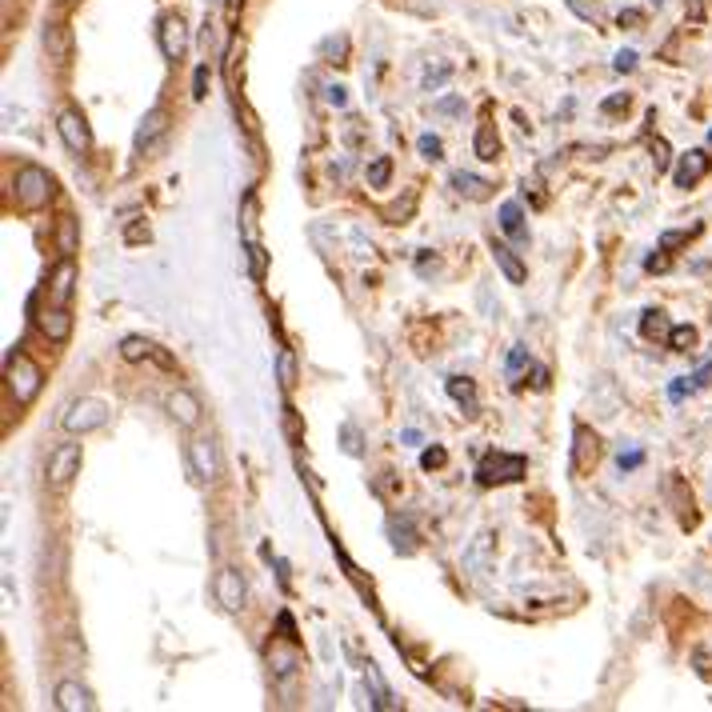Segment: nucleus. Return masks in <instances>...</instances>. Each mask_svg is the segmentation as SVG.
Masks as SVG:
<instances>
[{"mask_svg":"<svg viewBox=\"0 0 712 712\" xmlns=\"http://www.w3.org/2000/svg\"><path fill=\"white\" fill-rule=\"evenodd\" d=\"M528 473V456L520 453H485L476 465V485L496 488V485H516Z\"/></svg>","mask_w":712,"mask_h":712,"instance_id":"obj_1","label":"nucleus"},{"mask_svg":"<svg viewBox=\"0 0 712 712\" xmlns=\"http://www.w3.org/2000/svg\"><path fill=\"white\" fill-rule=\"evenodd\" d=\"M13 193H16V205L25 208V213H40V208L53 200V176L40 165H20L16 180H13Z\"/></svg>","mask_w":712,"mask_h":712,"instance_id":"obj_2","label":"nucleus"},{"mask_svg":"<svg viewBox=\"0 0 712 712\" xmlns=\"http://www.w3.org/2000/svg\"><path fill=\"white\" fill-rule=\"evenodd\" d=\"M5 380H8V393L16 396V405H33L36 393H40V368L36 360L28 353H8L5 360Z\"/></svg>","mask_w":712,"mask_h":712,"instance_id":"obj_3","label":"nucleus"},{"mask_svg":"<svg viewBox=\"0 0 712 712\" xmlns=\"http://www.w3.org/2000/svg\"><path fill=\"white\" fill-rule=\"evenodd\" d=\"M108 420V405L105 400H96V396H80L68 405V413H65V433H73V436H85V433H93V428H100Z\"/></svg>","mask_w":712,"mask_h":712,"instance_id":"obj_4","label":"nucleus"},{"mask_svg":"<svg viewBox=\"0 0 712 712\" xmlns=\"http://www.w3.org/2000/svg\"><path fill=\"white\" fill-rule=\"evenodd\" d=\"M185 460H188V473H193L196 485H208V480L220 476V460H216V445L208 436H196L188 440L185 448Z\"/></svg>","mask_w":712,"mask_h":712,"instance_id":"obj_5","label":"nucleus"},{"mask_svg":"<svg viewBox=\"0 0 712 712\" xmlns=\"http://www.w3.org/2000/svg\"><path fill=\"white\" fill-rule=\"evenodd\" d=\"M156 40H160V53H165V60H185V53H188V25H185V16H180V13L160 16Z\"/></svg>","mask_w":712,"mask_h":712,"instance_id":"obj_6","label":"nucleus"},{"mask_svg":"<svg viewBox=\"0 0 712 712\" xmlns=\"http://www.w3.org/2000/svg\"><path fill=\"white\" fill-rule=\"evenodd\" d=\"M213 593H216V605L225 608V613H240L245 608V577L236 573V568H220L216 580H213Z\"/></svg>","mask_w":712,"mask_h":712,"instance_id":"obj_7","label":"nucleus"},{"mask_svg":"<svg viewBox=\"0 0 712 712\" xmlns=\"http://www.w3.org/2000/svg\"><path fill=\"white\" fill-rule=\"evenodd\" d=\"M56 133L60 140H65V148L68 153H88V145H93V136H88V125H85V116L76 113V108H65V113L56 116Z\"/></svg>","mask_w":712,"mask_h":712,"instance_id":"obj_8","label":"nucleus"},{"mask_svg":"<svg viewBox=\"0 0 712 712\" xmlns=\"http://www.w3.org/2000/svg\"><path fill=\"white\" fill-rule=\"evenodd\" d=\"M76 473H80V445H60L56 453L48 456V485L65 488Z\"/></svg>","mask_w":712,"mask_h":712,"instance_id":"obj_9","label":"nucleus"},{"mask_svg":"<svg viewBox=\"0 0 712 712\" xmlns=\"http://www.w3.org/2000/svg\"><path fill=\"white\" fill-rule=\"evenodd\" d=\"M73 288H76V260L65 256L53 268V273H48L45 293H48V300H53V305H68V300H73Z\"/></svg>","mask_w":712,"mask_h":712,"instance_id":"obj_10","label":"nucleus"},{"mask_svg":"<svg viewBox=\"0 0 712 712\" xmlns=\"http://www.w3.org/2000/svg\"><path fill=\"white\" fill-rule=\"evenodd\" d=\"M165 133H168V113L165 108H148L140 128H136V153H156Z\"/></svg>","mask_w":712,"mask_h":712,"instance_id":"obj_11","label":"nucleus"},{"mask_svg":"<svg viewBox=\"0 0 712 712\" xmlns=\"http://www.w3.org/2000/svg\"><path fill=\"white\" fill-rule=\"evenodd\" d=\"M573 473H588V468L600 460V440H597V433L588 425H577L573 428Z\"/></svg>","mask_w":712,"mask_h":712,"instance_id":"obj_12","label":"nucleus"},{"mask_svg":"<svg viewBox=\"0 0 712 712\" xmlns=\"http://www.w3.org/2000/svg\"><path fill=\"white\" fill-rule=\"evenodd\" d=\"M36 325H40V333L53 340V345H65V340L73 336V313H68V305L45 308V313L36 316Z\"/></svg>","mask_w":712,"mask_h":712,"instance_id":"obj_13","label":"nucleus"},{"mask_svg":"<svg viewBox=\"0 0 712 712\" xmlns=\"http://www.w3.org/2000/svg\"><path fill=\"white\" fill-rule=\"evenodd\" d=\"M708 168H712V156L705 153V148H688V153L680 156L677 173H673L677 188H693L697 180H705V173H708Z\"/></svg>","mask_w":712,"mask_h":712,"instance_id":"obj_14","label":"nucleus"},{"mask_svg":"<svg viewBox=\"0 0 712 712\" xmlns=\"http://www.w3.org/2000/svg\"><path fill=\"white\" fill-rule=\"evenodd\" d=\"M165 408H168V416H173L180 428H196L200 425V400L188 393V388H176V393H168Z\"/></svg>","mask_w":712,"mask_h":712,"instance_id":"obj_15","label":"nucleus"},{"mask_svg":"<svg viewBox=\"0 0 712 712\" xmlns=\"http://www.w3.org/2000/svg\"><path fill=\"white\" fill-rule=\"evenodd\" d=\"M56 708L60 712H93L96 700L88 693L85 685H76V680H65V685L56 688Z\"/></svg>","mask_w":712,"mask_h":712,"instance_id":"obj_16","label":"nucleus"},{"mask_svg":"<svg viewBox=\"0 0 712 712\" xmlns=\"http://www.w3.org/2000/svg\"><path fill=\"white\" fill-rule=\"evenodd\" d=\"M240 236H245V245H260V208H256V193H245V205H240Z\"/></svg>","mask_w":712,"mask_h":712,"instance_id":"obj_17","label":"nucleus"},{"mask_svg":"<svg viewBox=\"0 0 712 712\" xmlns=\"http://www.w3.org/2000/svg\"><path fill=\"white\" fill-rule=\"evenodd\" d=\"M500 228H505V233L513 236L516 245H525V240H528L525 213H520V205H516V200H505V205H500Z\"/></svg>","mask_w":712,"mask_h":712,"instance_id":"obj_18","label":"nucleus"},{"mask_svg":"<svg viewBox=\"0 0 712 712\" xmlns=\"http://www.w3.org/2000/svg\"><path fill=\"white\" fill-rule=\"evenodd\" d=\"M493 260H496V268H500V273H505L508 280H513V285H525V265H520V256L513 253V248H508V245H496V240H493Z\"/></svg>","mask_w":712,"mask_h":712,"instance_id":"obj_19","label":"nucleus"},{"mask_svg":"<svg viewBox=\"0 0 712 712\" xmlns=\"http://www.w3.org/2000/svg\"><path fill=\"white\" fill-rule=\"evenodd\" d=\"M453 188H456V196H465V200H488V193H493V185H488L485 176H473V173H453Z\"/></svg>","mask_w":712,"mask_h":712,"instance_id":"obj_20","label":"nucleus"},{"mask_svg":"<svg viewBox=\"0 0 712 712\" xmlns=\"http://www.w3.org/2000/svg\"><path fill=\"white\" fill-rule=\"evenodd\" d=\"M365 685L373 688V705H376V708H396V697H393V688L385 685V677H380V668L373 665V660H368V665H365Z\"/></svg>","mask_w":712,"mask_h":712,"instance_id":"obj_21","label":"nucleus"},{"mask_svg":"<svg viewBox=\"0 0 712 712\" xmlns=\"http://www.w3.org/2000/svg\"><path fill=\"white\" fill-rule=\"evenodd\" d=\"M473 153H476L480 160H488V165H493V160L500 156V136H496V125H480V128H476Z\"/></svg>","mask_w":712,"mask_h":712,"instance_id":"obj_22","label":"nucleus"},{"mask_svg":"<svg viewBox=\"0 0 712 712\" xmlns=\"http://www.w3.org/2000/svg\"><path fill=\"white\" fill-rule=\"evenodd\" d=\"M448 396H453L465 413H476V385L468 376H448Z\"/></svg>","mask_w":712,"mask_h":712,"instance_id":"obj_23","label":"nucleus"},{"mask_svg":"<svg viewBox=\"0 0 712 712\" xmlns=\"http://www.w3.org/2000/svg\"><path fill=\"white\" fill-rule=\"evenodd\" d=\"M45 53L53 60H68V28L65 25H48L45 28Z\"/></svg>","mask_w":712,"mask_h":712,"instance_id":"obj_24","label":"nucleus"},{"mask_svg":"<svg viewBox=\"0 0 712 712\" xmlns=\"http://www.w3.org/2000/svg\"><path fill=\"white\" fill-rule=\"evenodd\" d=\"M153 340H145V336H125L120 340V356L128 360V365H136V360H153Z\"/></svg>","mask_w":712,"mask_h":712,"instance_id":"obj_25","label":"nucleus"},{"mask_svg":"<svg viewBox=\"0 0 712 712\" xmlns=\"http://www.w3.org/2000/svg\"><path fill=\"white\" fill-rule=\"evenodd\" d=\"M276 380H280V388H285V393H293V388H296V353H293V348H280V356H276Z\"/></svg>","mask_w":712,"mask_h":712,"instance_id":"obj_26","label":"nucleus"},{"mask_svg":"<svg viewBox=\"0 0 712 712\" xmlns=\"http://www.w3.org/2000/svg\"><path fill=\"white\" fill-rule=\"evenodd\" d=\"M640 333H645L648 340H660V336L673 333V328H668V320H665V313H660V308H648V313L640 316Z\"/></svg>","mask_w":712,"mask_h":712,"instance_id":"obj_27","label":"nucleus"},{"mask_svg":"<svg viewBox=\"0 0 712 712\" xmlns=\"http://www.w3.org/2000/svg\"><path fill=\"white\" fill-rule=\"evenodd\" d=\"M76 245H80V236H76V220L73 216H60V228H56V248L65 256H73L76 253Z\"/></svg>","mask_w":712,"mask_h":712,"instance_id":"obj_28","label":"nucleus"},{"mask_svg":"<svg viewBox=\"0 0 712 712\" xmlns=\"http://www.w3.org/2000/svg\"><path fill=\"white\" fill-rule=\"evenodd\" d=\"M388 537H393L396 553H405V557L416 553V540H413V528H408V525H400V520H388Z\"/></svg>","mask_w":712,"mask_h":712,"instance_id":"obj_29","label":"nucleus"},{"mask_svg":"<svg viewBox=\"0 0 712 712\" xmlns=\"http://www.w3.org/2000/svg\"><path fill=\"white\" fill-rule=\"evenodd\" d=\"M388 176H393V160H388V156H376L373 165H368V188H385Z\"/></svg>","mask_w":712,"mask_h":712,"instance_id":"obj_30","label":"nucleus"},{"mask_svg":"<svg viewBox=\"0 0 712 712\" xmlns=\"http://www.w3.org/2000/svg\"><path fill=\"white\" fill-rule=\"evenodd\" d=\"M528 365H533V356H528V348H525V345H516L513 353H508V360H505V373H508V380H516V376L525 373Z\"/></svg>","mask_w":712,"mask_h":712,"instance_id":"obj_31","label":"nucleus"},{"mask_svg":"<svg viewBox=\"0 0 712 712\" xmlns=\"http://www.w3.org/2000/svg\"><path fill=\"white\" fill-rule=\"evenodd\" d=\"M245 253H248V276L253 280H265V268H268V253L260 245H245Z\"/></svg>","mask_w":712,"mask_h":712,"instance_id":"obj_32","label":"nucleus"},{"mask_svg":"<svg viewBox=\"0 0 712 712\" xmlns=\"http://www.w3.org/2000/svg\"><path fill=\"white\" fill-rule=\"evenodd\" d=\"M668 345H673L677 353H688V348L697 345V328L693 325H677L673 333H668Z\"/></svg>","mask_w":712,"mask_h":712,"instance_id":"obj_33","label":"nucleus"},{"mask_svg":"<svg viewBox=\"0 0 712 712\" xmlns=\"http://www.w3.org/2000/svg\"><path fill=\"white\" fill-rule=\"evenodd\" d=\"M700 233V225H693V228H677V233H665V236H660V248H665V253H668V248H680V245H688V240H693Z\"/></svg>","mask_w":712,"mask_h":712,"instance_id":"obj_34","label":"nucleus"},{"mask_svg":"<svg viewBox=\"0 0 712 712\" xmlns=\"http://www.w3.org/2000/svg\"><path fill=\"white\" fill-rule=\"evenodd\" d=\"M416 148H420V156H425V160H440V156H445V145H440V136H433V133L420 136Z\"/></svg>","mask_w":712,"mask_h":712,"instance_id":"obj_35","label":"nucleus"},{"mask_svg":"<svg viewBox=\"0 0 712 712\" xmlns=\"http://www.w3.org/2000/svg\"><path fill=\"white\" fill-rule=\"evenodd\" d=\"M445 465H448V453L440 445L425 448V456H420V468H428V473H433V468H445Z\"/></svg>","mask_w":712,"mask_h":712,"instance_id":"obj_36","label":"nucleus"},{"mask_svg":"<svg viewBox=\"0 0 712 712\" xmlns=\"http://www.w3.org/2000/svg\"><path fill=\"white\" fill-rule=\"evenodd\" d=\"M340 440H345V453H348V456H360V453H365V448H360L356 425H345V428H340Z\"/></svg>","mask_w":712,"mask_h":712,"instance_id":"obj_37","label":"nucleus"},{"mask_svg":"<svg viewBox=\"0 0 712 712\" xmlns=\"http://www.w3.org/2000/svg\"><path fill=\"white\" fill-rule=\"evenodd\" d=\"M448 76H453V65H436V68H428V73H425V88H440Z\"/></svg>","mask_w":712,"mask_h":712,"instance_id":"obj_38","label":"nucleus"},{"mask_svg":"<svg viewBox=\"0 0 712 712\" xmlns=\"http://www.w3.org/2000/svg\"><path fill=\"white\" fill-rule=\"evenodd\" d=\"M208 96V65H200L193 73V100H205Z\"/></svg>","mask_w":712,"mask_h":712,"instance_id":"obj_39","label":"nucleus"},{"mask_svg":"<svg viewBox=\"0 0 712 712\" xmlns=\"http://www.w3.org/2000/svg\"><path fill=\"white\" fill-rule=\"evenodd\" d=\"M568 8H573L580 20H597V0H568Z\"/></svg>","mask_w":712,"mask_h":712,"instance_id":"obj_40","label":"nucleus"},{"mask_svg":"<svg viewBox=\"0 0 712 712\" xmlns=\"http://www.w3.org/2000/svg\"><path fill=\"white\" fill-rule=\"evenodd\" d=\"M628 105H633V100H628V93H617V96H608V100H605V105H600V108H605V113L613 116V113H625Z\"/></svg>","mask_w":712,"mask_h":712,"instance_id":"obj_41","label":"nucleus"},{"mask_svg":"<svg viewBox=\"0 0 712 712\" xmlns=\"http://www.w3.org/2000/svg\"><path fill=\"white\" fill-rule=\"evenodd\" d=\"M640 460H645V453H640V448H633V453H620V473H633V468H640Z\"/></svg>","mask_w":712,"mask_h":712,"instance_id":"obj_42","label":"nucleus"},{"mask_svg":"<svg viewBox=\"0 0 712 712\" xmlns=\"http://www.w3.org/2000/svg\"><path fill=\"white\" fill-rule=\"evenodd\" d=\"M213 45H216V20L208 16V20H205V28H200V48H205V53H208V48H213Z\"/></svg>","mask_w":712,"mask_h":712,"instance_id":"obj_43","label":"nucleus"},{"mask_svg":"<svg viewBox=\"0 0 712 712\" xmlns=\"http://www.w3.org/2000/svg\"><path fill=\"white\" fill-rule=\"evenodd\" d=\"M633 68H637V53H633V48L617 53V73H633Z\"/></svg>","mask_w":712,"mask_h":712,"instance_id":"obj_44","label":"nucleus"},{"mask_svg":"<svg viewBox=\"0 0 712 712\" xmlns=\"http://www.w3.org/2000/svg\"><path fill=\"white\" fill-rule=\"evenodd\" d=\"M125 240H128V245H140V240H148V225H128L125 228Z\"/></svg>","mask_w":712,"mask_h":712,"instance_id":"obj_45","label":"nucleus"},{"mask_svg":"<svg viewBox=\"0 0 712 712\" xmlns=\"http://www.w3.org/2000/svg\"><path fill=\"white\" fill-rule=\"evenodd\" d=\"M688 388H693V380H673V385H668V400H685V393H688Z\"/></svg>","mask_w":712,"mask_h":712,"instance_id":"obj_46","label":"nucleus"},{"mask_svg":"<svg viewBox=\"0 0 712 712\" xmlns=\"http://www.w3.org/2000/svg\"><path fill=\"white\" fill-rule=\"evenodd\" d=\"M688 380H693V388H708V385H712V365H705V368H697V373H693V376H688Z\"/></svg>","mask_w":712,"mask_h":712,"instance_id":"obj_47","label":"nucleus"},{"mask_svg":"<svg viewBox=\"0 0 712 712\" xmlns=\"http://www.w3.org/2000/svg\"><path fill=\"white\" fill-rule=\"evenodd\" d=\"M325 93H328V105H336V108H345V105H348V96H345V88H340V85H328Z\"/></svg>","mask_w":712,"mask_h":712,"instance_id":"obj_48","label":"nucleus"},{"mask_svg":"<svg viewBox=\"0 0 712 712\" xmlns=\"http://www.w3.org/2000/svg\"><path fill=\"white\" fill-rule=\"evenodd\" d=\"M153 360H156V365H160V368H165V373H176V360H173V356H168V353H165V348H153Z\"/></svg>","mask_w":712,"mask_h":712,"instance_id":"obj_49","label":"nucleus"},{"mask_svg":"<svg viewBox=\"0 0 712 712\" xmlns=\"http://www.w3.org/2000/svg\"><path fill=\"white\" fill-rule=\"evenodd\" d=\"M653 153H657V168H668V148H665V140H657Z\"/></svg>","mask_w":712,"mask_h":712,"instance_id":"obj_50","label":"nucleus"},{"mask_svg":"<svg viewBox=\"0 0 712 712\" xmlns=\"http://www.w3.org/2000/svg\"><path fill=\"white\" fill-rule=\"evenodd\" d=\"M436 113H460V100H456V96L440 100V105H436Z\"/></svg>","mask_w":712,"mask_h":712,"instance_id":"obj_51","label":"nucleus"},{"mask_svg":"<svg viewBox=\"0 0 712 712\" xmlns=\"http://www.w3.org/2000/svg\"><path fill=\"white\" fill-rule=\"evenodd\" d=\"M533 385L537 388H548V373H545V368H533Z\"/></svg>","mask_w":712,"mask_h":712,"instance_id":"obj_52","label":"nucleus"},{"mask_svg":"<svg viewBox=\"0 0 712 712\" xmlns=\"http://www.w3.org/2000/svg\"><path fill=\"white\" fill-rule=\"evenodd\" d=\"M400 440H405V445H420V433H416V428H405V433H400Z\"/></svg>","mask_w":712,"mask_h":712,"instance_id":"obj_53","label":"nucleus"},{"mask_svg":"<svg viewBox=\"0 0 712 712\" xmlns=\"http://www.w3.org/2000/svg\"><path fill=\"white\" fill-rule=\"evenodd\" d=\"M276 573H280V585L288 588V565H285V560H276Z\"/></svg>","mask_w":712,"mask_h":712,"instance_id":"obj_54","label":"nucleus"},{"mask_svg":"<svg viewBox=\"0 0 712 712\" xmlns=\"http://www.w3.org/2000/svg\"><path fill=\"white\" fill-rule=\"evenodd\" d=\"M240 5H245V0H228V16H236V13H240Z\"/></svg>","mask_w":712,"mask_h":712,"instance_id":"obj_55","label":"nucleus"},{"mask_svg":"<svg viewBox=\"0 0 712 712\" xmlns=\"http://www.w3.org/2000/svg\"><path fill=\"white\" fill-rule=\"evenodd\" d=\"M688 5H693V8H697V5H700V0H688Z\"/></svg>","mask_w":712,"mask_h":712,"instance_id":"obj_56","label":"nucleus"},{"mask_svg":"<svg viewBox=\"0 0 712 712\" xmlns=\"http://www.w3.org/2000/svg\"><path fill=\"white\" fill-rule=\"evenodd\" d=\"M653 5H665V0H653Z\"/></svg>","mask_w":712,"mask_h":712,"instance_id":"obj_57","label":"nucleus"},{"mask_svg":"<svg viewBox=\"0 0 712 712\" xmlns=\"http://www.w3.org/2000/svg\"><path fill=\"white\" fill-rule=\"evenodd\" d=\"M708 140H712V133H708Z\"/></svg>","mask_w":712,"mask_h":712,"instance_id":"obj_58","label":"nucleus"}]
</instances>
